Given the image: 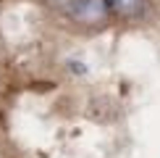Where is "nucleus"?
<instances>
[{"mask_svg": "<svg viewBox=\"0 0 160 158\" xmlns=\"http://www.w3.org/2000/svg\"><path fill=\"white\" fill-rule=\"evenodd\" d=\"M102 13H105V8H102L100 0H84L82 13H79V16H82L84 21H89V18H102Z\"/></svg>", "mask_w": 160, "mask_h": 158, "instance_id": "f03ea898", "label": "nucleus"}, {"mask_svg": "<svg viewBox=\"0 0 160 158\" xmlns=\"http://www.w3.org/2000/svg\"><path fill=\"white\" fill-rule=\"evenodd\" d=\"M110 8L118 16H137L142 11V0H110Z\"/></svg>", "mask_w": 160, "mask_h": 158, "instance_id": "f257e3e1", "label": "nucleus"}]
</instances>
